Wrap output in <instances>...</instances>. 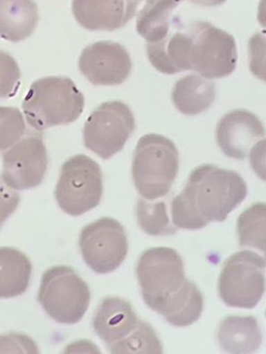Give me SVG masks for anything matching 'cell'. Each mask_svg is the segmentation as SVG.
Returning <instances> with one entry per match:
<instances>
[{
    "instance_id": "f546056e",
    "label": "cell",
    "mask_w": 266,
    "mask_h": 354,
    "mask_svg": "<svg viewBox=\"0 0 266 354\" xmlns=\"http://www.w3.org/2000/svg\"><path fill=\"white\" fill-rule=\"evenodd\" d=\"M188 1L198 6L214 7L225 3L227 0H188Z\"/></svg>"
},
{
    "instance_id": "30bf717a",
    "label": "cell",
    "mask_w": 266,
    "mask_h": 354,
    "mask_svg": "<svg viewBox=\"0 0 266 354\" xmlns=\"http://www.w3.org/2000/svg\"><path fill=\"white\" fill-rule=\"evenodd\" d=\"M79 248L86 264L97 274L116 271L127 256L125 227L114 218H100L82 228Z\"/></svg>"
},
{
    "instance_id": "d6986e66",
    "label": "cell",
    "mask_w": 266,
    "mask_h": 354,
    "mask_svg": "<svg viewBox=\"0 0 266 354\" xmlns=\"http://www.w3.org/2000/svg\"><path fill=\"white\" fill-rule=\"evenodd\" d=\"M0 3L2 38L18 43L32 36L39 22L37 4L33 0H0Z\"/></svg>"
},
{
    "instance_id": "8992f818",
    "label": "cell",
    "mask_w": 266,
    "mask_h": 354,
    "mask_svg": "<svg viewBox=\"0 0 266 354\" xmlns=\"http://www.w3.org/2000/svg\"><path fill=\"white\" fill-rule=\"evenodd\" d=\"M55 195L60 208L69 216L96 208L103 196L101 167L85 155L69 158L62 165Z\"/></svg>"
},
{
    "instance_id": "44dd1931",
    "label": "cell",
    "mask_w": 266,
    "mask_h": 354,
    "mask_svg": "<svg viewBox=\"0 0 266 354\" xmlns=\"http://www.w3.org/2000/svg\"><path fill=\"white\" fill-rule=\"evenodd\" d=\"M203 297L197 286L186 279L183 288L157 312L168 323L175 327H188L202 316Z\"/></svg>"
},
{
    "instance_id": "7c38bea8",
    "label": "cell",
    "mask_w": 266,
    "mask_h": 354,
    "mask_svg": "<svg viewBox=\"0 0 266 354\" xmlns=\"http://www.w3.org/2000/svg\"><path fill=\"white\" fill-rule=\"evenodd\" d=\"M79 70L96 86L121 85L132 73V62L125 46L114 41H98L84 48Z\"/></svg>"
},
{
    "instance_id": "1f68e13d",
    "label": "cell",
    "mask_w": 266,
    "mask_h": 354,
    "mask_svg": "<svg viewBox=\"0 0 266 354\" xmlns=\"http://www.w3.org/2000/svg\"><path fill=\"white\" fill-rule=\"evenodd\" d=\"M137 1H143V0H137ZM147 1V0H146Z\"/></svg>"
},
{
    "instance_id": "9c48e42d",
    "label": "cell",
    "mask_w": 266,
    "mask_h": 354,
    "mask_svg": "<svg viewBox=\"0 0 266 354\" xmlns=\"http://www.w3.org/2000/svg\"><path fill=\"white\" fill-rule=\"evenodd\" d=\"M135 129L132 109L121 101L106 102L89 115L84 145L104 160L121 152Z\"/></svg>"
},
{
    "instance_id": "ffe728a7",
    "label": "cell",
    "mask_w": 266,
    "mask_h": 354,
    "mask_svg": "<svg viewBox=\"0 0 266 354\" xmlns=\"http://www.w3.org/2000/svg\"><path fill=\"white\" fill-rule=\"evenodd\" d=\"M32 276L29 258L17 249L2 247L0 250V295L19 297L27 290Z\"/></svg>"
},
{
    "instance_id": "ba28073f",
    "label": "cell",
    "mask_w": 266,
    "mask_h": 354,
    "mask_svg": "<svg viewBox=\"0 0 266 354\" xmlns=\"http://www.w3.org/2000/svg\"><path fill=\"white\" fill-rule=\"evenodd\" d=\"M188 32L190 70L210 80L224 78L235 71L238 50L232 35L209 22L193 23Z\"/></svg>"
},
{
    "instance_id": "4fadbf2b",
    "label": "cell",
    "mask_w": 266,
    "mask_h": 354,
    "mask_svg": "<svg viewBox=\"0 0 266 354\" xmlns=\"http://www.w3.org/2000/svg\"><path fill=\"white\" fill-rule=\"evenodd\" d=\"M265 134L260 118L245 109H235L226 113L216 127L219 148L234 160H245L253 147L265 138Z\"/></svg>"
},
{
    "instance_id": "5bb4252c",
    "label": "cell",
    "mask_w": 266,
    "mask_h": 354,
    "mask_svg": "<svg viewBox=\"0 0 266 354\" xmlns=\"http://www.w3.org/2000/svg\"><path fill=\"white\" fill-rule=\"evenodd\" d=\"M137 0H72V13L79 25L89 31L112 32L132 19Z\"/></svg>"
},
{
    "instance_id": "9a60e30c",
    "label": "cell",
    "mask_w": 266,
    "mask_h": 354,
    "mask_svg": "<svg viewBox=\"0 0 266 354\" xmlns=\"http://www.w3.org/2000/svg\"><path fill=\"white\" fill-rule=\"evenodd\" d=\"M139 322V317L127 300L109 297L105 298L96 310L93 327L108 346L127 337Z\"/></svg>"
},
{
    "instance_id": "603a6c76",
    "label": "cell",
    "mask_w": 266,
    "mask_h": 354,
    "mask_svg": "<svg viewBox=\"0 0 266 354\" xmlns=\"http://www.w3.org/2000/svg\"><path fill=\"white\" fill-rule=\"evenodd\" d=\"M240 246L258 251L266 263V204L256 203L240 215L237 223Z\"/></svg>"
},
{
    "instance_id": "8fae6325",
    "label": "cell",
    "mask_w": 266,
    "mask_h": 354,
    "mask_svg": "<svg viewBox=\"0 0 266 354\" xmlns=\"http://www.w3.org/2000/svg\"><path fill=\"white\" fill-rule=\"evenodd\" d=\"M48 162L42 134L28 133L24 138L2 152V181L11 189H32L44 180Z\"/></svg>"
},
{
    "instance_id": "f1b7e54d",
    "label": "cell",
    "mask_w": 266,
    "mask_h": 354,
    "mask_svg": "<svg viewBox=\"0 0 266 354\" xmlns=\"http://www.w3.org/2000/svg\"><path fill=\"white\" fill-rule=\"evenodd\" d=\"M249 164L254 174L266 183V139L260 140L253 147L249 153Z\"/></svg>"
},
{
    "instance_id": "cb8c5ba5",
    "label": "cell",
    "mask_w": 266,
    "mask_h": 354,
    "mask_svg": "<svg viewBox=\"0 0 266 354\" xmlns=\"http://www.w3.org/2000/svg\"><path fill=\"white\" fill-rule=\"evenodd\" d=\"M108 349L113 354L163 353L162 344L155 330L142 320H139L136 328L127 337L109 344Z\"/></svg>"
},
{
    "instance_id": "4316f807",
    "label": "cell",
    "mask_w": 266,
    "mask_h": 354,
    "mask_svg": "<svg viewBox=\"0 0 266 354\" xmlns=\"http://www.w3.org/2000/svg\"><path fill=\"white\" fill-rule=\"evenodd\" d=\"M249 64L253 75L266 83V30L249 39Z\"/></svg>"
},
{
    "instance_id": "7402d4cb",
    "label": "cell",
    "mask_w": 266,
    "mask_h": 354,
    "mask_svg": "<svg viewBox=\"0 0 266 354\" xmlns=\"http://www.w3.org/2000/svg\"><path fill=\"white\" fill-rule=\"evenodd\" d=\"M181 0H147L137 15L136 31L147 44L167 38L171 30L172 14Z\"/></svg>"
},
{
    "instance_id": "6da1fadb",
    "label": "cell",
    "mask_w": 266,
    "mask_h": 354,
    "mask_svg": "<svg viewBox=\"0 0 266 354\" xmlns=\"http://www.w3.org/2000/svg\"><path fill=\"white\" fill-rule=\"evenodd\" d=\"M247 194V184L237 172L216 165H200L172 201V223L177 228L197 230L210 223H221Z\"/></svg>"
},
{
    "instance_id": "d4e9b609",
    "label": "cell",
    "mask_w": 266,
    "mask_h": 354,
    "mask_svg": "<svg viewBox=\"0 0 266 354\" xmlns=\"http://www.w3.org/2000/svg\"><path fill=\"white\" fill-rule=\"evenodd\" d=\"M136 218L140 228L150 236H164L177 232V227L171 225L164 202L150 203L139 199Z\"/></svg>"
},
{
    "instance_id": "277c9868",
    "label": "cell",
    "mask_w": 266,
    "mask_h": 354,
    "mask_svg": "<svg viewBox=\"0 0 266 354\" xmlns=\"http://www.w3.org/2000/svg\"><path fill=\"white\" fill-rule=\"evenodd\" d=\"M38 300L55 322L74 325L87 312L90 288L71 267L55 266L46 270L42 277Z\"/></svg>"
},
{
    "instance_id": "4dcf8cb0",
    "label": "cell",
    "mask_w": 266,
    "mask_h": 354,
    "mask_svg": "<svg viewBox=\"0 0 266 354\" xmlns=\"http://www.w3.org/2000/svg\"><path fill=\"white\" fill-rule=\"evenodd\" d=\"M258 20L261 27L266 30V0H260L258 6Z\"/></svg>"
},
{
    "instance_id": "52a82bcc",
    "label": "cell",
    "mask_w": 266,
    "mask_h": 354,
    "mask_svg": "<svg viewBox=\"0 0 266 354\" xmlns=\"http://www.w3.org/2000/svg\"><path fill=\"white\" fill-rule=\"evenodd\" d=\"M265 259L253 251H241L226 261L219 277L222 301L236 308L253 309L265 292Z\"/></svg>"
},
{
    "instance_id": "7a4b0ae2",
    "label": "cell",
    "mask_w": 266,
    "mask_h": 354,
    "mask_svg": "<svg viewBox=\"0 0 266 354\" xmlns=\"http://www.w3.org/2000/svg\"><path fill=\"white\" fill-rule=\"evenodd\" d=\"M85 100L76 84L67 77H44L35 81L23 101L28 123L37 131L78 120Z\"/></svg>"
},
{
    "instance_id": "83f0119b",
    "label": "cell",
    "mask_w": 266,
    "mask_h": 354,
    "mask_svg": "<svg viewBox=\"0 0 266 354\" xmlns=\"http://www.w3.org/2000/svg\"><path fill=\"white\" fill-rule=\"evenodd\" d=\"M20 71L15 60L1 51V97H13L19 86Z\"/></svg>"
},
{
    "instance_id": "484cf974",
    "label": "cell",
    "mask_w": 266,
    "mask_h": 354,
    "mask_svg": "<svg viewBox=\"0 0 266 354\" xmlns=\"http://www.w3.org/2000/svg\"><path fill=\"white\" fill-rule=\"evenodd\" d=\"M0 113H1V151L4 152L23 138L26 127L19 109L2 106Z\"/></svg>"
},
{
    "instance_id": "3957f363",
    "label": "cell",
    "mask_w": 266,
    "mask_h": 354,
    "mask_svg": "<svg viewBox=\"0 0 266 354\" xmlns=\"http://www.w3.org/2000/svg\"><path fill=\"white\" fill-rule=\"evenodd\" d=\"M179 156L172 140L158 134L139 139L132 162V178L140 196L148 201L164 197L179 172Z\"/></svg>"
},
{
    "instance_id": "e0dca14e",
    "label": "cell",
    "mask_w": 266,
    "mask_h": 354,
    "mask_svg": "<svg viewBox=\"0 0 266 354\" xmlns=\"http://www.w3.org/2000/svg\"><path fill=\"white\" fill-rule=\"evenodd\" d=\"M190 37L188 31L169 34L155 44H147V55L154 68L167 75L190 70Z\"/></svg>"
},
{
    "instance_id": "5b68a950",
    "label": "cell",
    "mask_w": 266,
    "mask_h": 354,
    "mask_svg": "<svg viewBox=\"0 0 266 354\" xmlns=\"http://www.w3.org/2000/svg\"><path fill=\"white\" fill-rule=\"evenodd\" d=\"M142 298L149 308L158 312L186 281L181 255L169 247L144 251L136 266Z\"/></svg>"
},
{
    "instance_id": "ac0fdd59",
    "label": "cell",
    "mask_w": 266,
    "mask_h": 354,
    "mask_svg": "<svg viewBox=\"0 0 266 354\" xmlns=\"http://www.w3.org/2000/svg\"><path fill=\"white\" fill-rule=\"evenodd\" d=\"M215 84L200 75L184 76L175 85L172 100L179 113L197 115L206 111L215 100Z\"/></svg>"
},
{
    "instance_id": "2e32d148",
    "label": "cell",
    "mask_w": 266,
    "mask_h": 354,
    "mask_svg": "<svg viewBox=\"0 0 266 354\" xmlns=\"http://www.w3.org/2000/svg\"><path fill=\"white\" fill-rule=\"evenodd\" d=\"M219 346L229 353H251L263 342L258 320L253 316H227L217 332Z\"/></svg>"
}]
</instances>
